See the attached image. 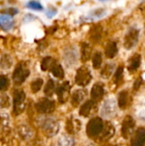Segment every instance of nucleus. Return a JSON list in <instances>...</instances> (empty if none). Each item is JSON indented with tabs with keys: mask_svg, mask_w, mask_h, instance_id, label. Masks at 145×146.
<instances>
[{
	"mask_svg": "<svg viewBox=\"0 0 145 146\" xmlns=\"http://www.w3.org/2000/svg\"><path fill=\"white\" fill-rule=\"evenodd\" d=\"M29 74H30V70L26 63L24 62H21L16 65L13 72V75H12L13 81L15 85L20 86L22 83H24V81L29 76Z\"/></svg>",
	"mask_w": 145,
	"mask_h": 146,
	"instance_id": "f257e3e1",
	"label": "nucleus"
},
{
	"mask_svg": "<svg viewBox=\"0 0 145 146\" xmlns=\"http://www.w3.org/2000/svg\"><path fill=\"white\" fill-rule=\"evenodd\" d=\"M13 112L15 115L21 114L26 107V95L22 90H15L13 93Z\"/></svg>",
	"mask_w": 145,
	"mask_h": 146,
	"instance_id": "f03ea898",
	"label": "nucleus"
},
{
	"mask_svg": "<svg viewBox=\"0 0 145 146\" xmlns=\"http://www.w3.org/2000/svg\"><path fill=\"white\" fill-rule=\"evenodd\" d=\"M103 121L101 118L99 117H95L93 119H91L86 127V133L88 134V136L90 137H97L98 136L103 128Z\"/></svg>",
	"mask_w": 145,
	"mask_h": 146,
	"instance_id": "7ed1b4c3",
	"label": "nucleus"
},
{
	"mask_svg": "<svg viewBox=\"0 0 145 146\" xmlns=\"http://www.w3.org/2000/svg\"><path fill=\"white\" fill-rule=\"evenodd\" d=\"M92 76L91 71L86 67H80L75 75V82L79 86H86L91 80Z\"/></svg>",
	"mask_w": 145,
	"mask_h": 146,
	"instance_id": "20e7f679",
	"label": "nucleus"
},
{
	"mask_svg": "<svg viewBox=\"0 0 145 146\" xmlns=\"http://www.w3.org/2000/svg\"><path fill=\"white\" fill-rule=\"evenodd\" d=\"M138 38H139V31L137 28L132 27L131 29H129L124 39L125 48L126 50H132V48H134L138 42Z\"/></svg>",
	"mask_w": 145,
	"mask_h": 146,
	"instance_id": "39448f33",
	"label": "nucleus"
},
{
	"mask_svg": "<svg viewBox=\"0 0 145 146\" xmlns=\"http://www.w3.org/2000/svg\"><path fill=\"white\" fill-rule=\"evenodd\" d=\"M59 128L60 127H59V123L57 122V121L51 119V118L46 119L42 125V129L44 134L49 138L55 136L58 133Z\"/></svg>",
	"mask_w": 145,
	"mask_h": 146,
	"instance_id": "423d86ee",
	"label": "nucleus"
},
{
	"mask_svg": "<svg viewBox=\"0 0 145 146\" xmlns=\"http://www.w3.org/2000/svg\"><path fill=\"white\" fill-rule=\"evenodd\" d=\"M37 111L40 114H51L55 110V103L48 98H41L35 105Z\"/></svg>",
	"mask_w": 145,
	"mask_h": 146,
	"instance_id": "0eeeda50",
	"label": "nucleus"
},
{
	"mask_svg": "<svg viewBox=\"0 0 145 146\" xmlns=\"http://www.w3.org/2000/svg\"><path fill=\"white\" fill-rule=\"evenodd\" d=\"M63 59L64 62L68 67L73 66L77 62L78 60V51L73 47L67 48L63 52Z\"/></svg>",
	"mask_w": 145,
	"mask_h": 146,
	"instance_id": "6e6552de",
	"label": "nucleus"
},
{
	"mask_svg": "<svg viewBox=\"0 0 145 146\" xmlns=\"http://www.w3.org/2000/svg\"><path fill=\"white\" fill-rule=\"evenodd\" d=\"M134 127H135V121L133 118L130 115L126 116L122 123V128H121L122 136L125 139H128L133 133Z\"/></svg>",
	"mask_w": 145,
	"mask_h": 146,
	"instance_id": "1a4fd4ad",
	"label": "nucleus"
},
{
	"mask_svg": "<svg viewBox=\"0 0 145 146\" xmlns=\"http://www.w3.org/2000/svg\"><path fill=\"white\" fill-rule=\"evenodd\" d=\"M69 91H70V84L68 81H65L62 86H60L56 90V92L57 94V98L60 103H65L68 100Z\"/></svg>",
	"mask_w": 145,
	"mask_h": 146,
	"instance_id": "9d476101",
	"label": "nucleus"
},
{
	"mask_svg": "<svg viewBox=\"0 0 145 146\" xmlns=\"http://www.w3.org/2000/svg\"><path fill=\"white\" fill-rule=\"evenodd\" d=\"M145 145V128H138L132 139V146H144Z\"/></svg>",
	"mask_w": 145,
	"mask_h": 146,
	"instance_id": "9b49d317",
	"label": "nucleus"
},
{
	"mask_svg": "<svg viewBox=\"0 0 145 146\" xmlns=\"http://www.w3.org/2000/svg\"><path fill=\"white\" fill-rule=\"evenodd\" d=\"M103 35V27L100 24H97L91 27L90 32H89V36L90 39L93 43H98Z\"/></svg>",
	"mask_w": 145,
	"mask_h": 146,
	"instance_id": "f8f14e48",
	"label": "nucleus"
},
{
	"mask_svg": "<svg viewBox=\"0 0 145 146\" xmlns=\"http://www.w3.org/2000/svg\"><path fill=\"white\" fill-rule=\"evenodd\" d=\"M116 112V108H115V104L113 100H108L105 102V104L103 106L102 109V115L106 117H112Z\"/></svg>",
	"mask_w": 145,
	"mask_h": 146,
	"instance_id": "ddd939ff",
	"label": "nucleus"
},
{
	"mask_svg": "<svg viewBox=\"0 0 145 146\" xmlns=\"http://www.w3.org/2000/svg\"><path fill=\"white\" fill-rule=\"evenodd\" d=\"M14 25L12 16L6 14H0V28L3 31H9Z\"/></svg>",
	"mask_w": 145,
	"mask_h": 146,
	"instance_id": "4468645a",
	"label": "nucleus"
},
{
	"mask_svg": "<svg viewBox=\"0 0 145 146\" xmlns=\"http://www.w3.org/2000/svg\"><path fill=\"white\" fill-rule=\"evenodd\" d=\"M96 106V103L93 100H88L86 101L85 104H83V105L80 107L79 110V115L84 116V117H88L90 116V115L92 114L94 109Z\"/></svg>",
	"mask_w": 145,
	"mask_h": 146,
	"instance_id": "2eb2a0df",
	"label": "nucleus"
},
{
	"mask_svg": "<svg viewBox=\"0 0 145 146\" xmlns=\"http://www.w3.org/2000/svg\"><path fill=\"white\" fill-rule=\"evenodd\" d=\"M104 95V88L101 84H95L91 91V96L93 101H100Z\"/></svg>",
	"mask_w": 145,
	"mask_h": 146,
	"instance_id": "dca6fc26",
	"label": "nucleus"
},
{
	"mask_svg": "<svg viewBox=\"0 0 145 146\" xmlns=\"http://www.w3.org/2000/svg\"><path fill=\"white\" fill-rule=\"evenodd\" d=\"M80 126V122L78 119H68L66 123V130L70 134H75L79 131Z\"/></svg>",
	"mask_w": 145,
	"mask_h": 146,
	"instance_id": "f3484780",
	"label": "nucleus"
},
{
	"mask_svg": "<svg viewBox=\"0 0 145 146\" xmlns=\"http://www.w3.org/2000/svg\"><path fill=\"white\" fill-rule=\"evenodd\" d=\"M86 97V92L84 90H77L75 91L72 97H71V104L73 106L76 107L78 106L79 104H81V102Z\"/></svg>",
	"mask_w": 145,
	"mask_h": 146,
	"instance_id": "a211bd4d",
	"label": "nucleus"
},
{
	"mask_svg": "<svg viewBox=\"0 0 145 146\" xmlns=\"http://www.w3.org/2000/svg\"><path fill=\"white\" fill-rule=\"evenodd\" d=\"M115 134V128L110 123H106V126H103V128L101 132L100 139L101 140H108Z\"/></svg>",
	"mask_w": 145,
	"mask_h": 146,
	"instance_id": "6ab92c4d",
	"label": "nucleus"
},
{
	"mask_svg": "<svg viewBox=\"0 0 145 146\" xmlns=\"http://www.w3.org/2000/svg\"><path fill=\"white\" fill-rule=\"evenodd\" d=\"M141 64V56L138 53L133 55L130 60H129V65H128V69L130 72H135L138 70Z\"/></svg>",
	"mask_w": 145,
	"mask_h": 146,
	"instance_id": "aec40b11",
	"label": "nucleus"
},
{
	"mask_svg": "<svg viewBox=\"0 0 145 146\" xmlns=\"http://www.w3.org/2000/svg\"><path fill=\"white\" fill-rule=\"evenodd\" d=\"M91 52H92L91 46L88 43H83L81 44V50H80L82 62H87L91 56Z\"/></svg>",
	"mask_w": 145,
	"mask_h": 146,
	"instance_id": "412c9836",
	"label": "nucleus"
},
{
	"mask_svg": "<svg viewBox=\"0 0 145 146\" xmlns=\"http://www.w3.org/2000/svg\"><path fill=\"white\" fill-rule=\"evenodd\" d=\"M118 53V47H117V44L114 41L109 42L106 47H105V56L108 58H114Z\"/></svg>",
	"mask_w": 145,
	"mask_h": 146,
	"instance_id": "4be33fe9",
	"label": "nucleus"
},
{
	"mask_svg": "<svg viewBox=\"0 0 145 146\" xmlns=\"http://www.w3.org/2000/svg\"><path fill=\"white\" fill-rule=\"evenodd\" d=\"M104 15H105V10L102 9H95V10L91 11V13L88 14V15L83 17V20L85 21H91L93 20L102 18Z\"/></svg>",
	"mask_w": 145,
	"mask_h": 146,
	"instance_id": "5701e85b",
	"label": "nucleus"
},
{
	"mask_svg": "<svg viewBox=\"0 0 145 146\" xmlns=\"http://www.w3.org/2000/svg\"><path fill=\"white\" fill-rule=\"evenodd\" d=\"M50 72L52 73V74L57 78V79H62L64 77V70L62 67L61 64L57 63L56 62H54L50 67Z\"/></svg>",
	"mask_w": 145,
	"mask_h": 146,
	"instance_id": "b1692460",
	"label": "nucleus"
},
{
	"mask_svg": "<svg viewBox=\"0 0 145 146\" xmlns=\"http://www.w3.org/2000/svg\"><path fill=\"white\" fill-rule=\"evenodd\" d=\"M19 133H20L21 137H22L24 139H29L33 135L32 130L30 127H28L27 126H21L19 127Z\"/></svg>",
	"mask_w": 145,
	"mask_h": 146,
	"instance_id": "393cba45",
	"label": "nucleus"
},
{
	"mask_svg": "<svg viewBox=\"0 0 145 146\" xmlns=\"http://www.w3.org/2000/svg\"><path fill=\"white\" fill-rule=\"evenodd\" d=\"M114 68H115V64L113 63L106 64L101 71V76L104 79H109L113 74Z\"/></svg>",
	"mask_w": 145,
	"mask_h": 146,
	"instance_id": "a878e982",
	"label": "nucleus"
},
{
	"mask_svg": "<svg viewBox=\"0 0 145 146\" xmlns=\"http://www.w3.org/2000/svg\"><path fill=\"white\" fill-rule=\"evenodd\" d=\"M128 93L126 91H122L119 93L118 96V105L121 109H125L127 104Z\"/></svg>",
	"mask_w": 145,
	"mask_h": 146,
	"instance_id": "bb28decb",
	"label": "nucleus"
},
{
	"mask_svg": "<svg viewBox=\"0 0 145 146\" xmlns=\"http://www.w3.org/2000/svg\"><path fill=\"white\" fill-rule=\"evenodd\" d=\"M12 65V59L9 55L4 54L0 59V68L2 69H9Z\"/></svg>",
	"mask_w": 145,
	"mask_h": 146,
	"instance_id": "cd10ccee",
	"label": "nucleus"
},
{
	"mask_svg": "<svg viewBox=\"0 0 145 146\" xmlns=\"http://www.w3.org/2000/svg\"><path fill=\"white\" fill-rule=\"evenodd\" d=\"M55 89H56V86H55V82L53 81V80H49L44 86V94L46 96H52L53 93L55 92Z\"/></svg>",
	"mask_w": 145,
	"mask_h": 146,
	"instance_id": "c85d7f7f",
	"label": "nucleus"
},
{
	"mask_svg": "<svg viewBox=\"0 0 145 146\" xmlns=\"http://www.w3.org/2000/svg\"><path fill=\"white\" fill-rule=\"evenodd\" d=\"M26 7L32 9V10H37V11H40L43 10V5L40 3L39 1L38 0H29L26 3Z\"/></svg>",
	"mask_w": 145,
	"mask_h": 146,
	"instance_id": "c756f323",
	"label": "nucleus"
},
{
	"mask_svg": "<svg viewBox=\"0 0 145 146\" xmlns=\"http://www.w3.org/2000/svg\"><path fill=\"white\" fill-rule=\"evenodd\" d=\"M102 62H103V57H102V54L101 52H96L92 57V66L95 69H98L101 68L102 65Z\"/></svg>",
	"mask_w": 145,
	"mask_h": 146,
	"instance_id": "7c9ffc66",
	"label": "nucleus"
},
{
	"mask_svg": "<svg viewBox=\"0 0 145 146\" xmlns=\"http://www.w3.org/2000/svg\"><path fill=\"white\" fill-rule=\"evenodd\" d=\"M59 146H73L74 145V140L69 136H62L59 139L58 141Z\"/></svg>",
	"mask_w": 145,
	"mask_h": 146,
	"instance_id": "2f4dec72",
	"label": "nucleus"
},
{
	"mask_svg": "<svg viewBox=\"0 0 145 146\" xmlns=\"http://www.w3.org/2000/svg\"><path fill=\"white\" fill-rule=\"evenodd\" d=\"M43 84H44V81L40 78H38L35 80H33L32 82V84H31V90H32V92L33 93H37L38 92H39L41 87H42V86H43Z\"/></svg>",
	"mask_w": 145,
	"mask_h": 146,
	"instance_id": "473e14b6",
	"label": "nucleus"
},
{
	"mask_svg": "<svg viewBox=\"0 0 145 146\" xmlns=\"http://www.w3.org/2000/svg\"><path fill=\"white\" fill-rule=\"evenodd\" d=\"M53 62H54V61L52 60V58L50 56L44 57L41 62V70H43V71L48 70L49 68H50Z\"/></svg>",
	"mask_w": 145,
	"mask_h": 146,
	"instance_id": "72a5a7b5",
	"label": "nucleus"
},
{
	"mask_svg": "<svg viewBox=\"0 0 145 146\" xmlns=\"http://www.w3.org/2000/svg\"><path fill=\"white\" fill-rule=\"evenodd\" d=\"M9 79L5 75L1 74L0 75V92L6 90L9 87Z\"/></svg>",
	"mask_w": 145,
	"mask_h": 146,
	"instance_id": "f704fd0d",
	"label": "nucleus"
},
{
	"mask_svg": "<svg viewBox=\"0 0 145 146\" xmlns=\"http://www.w3.org/2000/svg\"><path fill=\"white\" fill-rule=\"evenodd\" d=\"M123 72H124V68L122 66H120L116 71H115V82L116 84L120 83L123 78Z\"/></svg>",
	"mask_w": 145,
	"mask_h": 146,
	"instance_id": "c9c22d12",
	"label": "nucleus"
},
{
	"mask_svg": "<svg viewBox=\"0 0 145 146\" xmlns=\"http://www.w3.org/2000/svg\"><path fill=\"white\" fill-rule=\"evenodd\" d=\"M9 106V98L6 94H3L0 96V107L1 108H8Z\"/></svg>",
	"mask_w": 145,
	"mask_h": 146,
	"instance_id": "e433bc0d",
	"label": "nucleus"
},
{
	"mask_svg": "<svg viewBox=\"0 0 145 146\" xmlns=\"http://www.w3.org/2000/svg\"><path fill=\"white\" fill-rule=\"evenodd\" d=\"M3 14H6V15H9L10 16H13L16 14H18V9H15V8H9L7 9H4L3 11Z\"/></svg>",
	"mask_w": 145,
	"mask_h": 146,
	"instance_id": "4c0bfd02",
	"label": "nucleus"
},
{
	"mask_svg": "<svg viewBox=\"0 0 145 146\" xmlns=\"http://www.w3.org/2000/svg\"><path fill=\"white\" fill-rule=\"evenodd\" d=\"M57 13V9H55V8H50L47 12H46V16L48 18H52L53 16H55Z\"/></svg>",
	"mask_w": 145,
	"mask_h": 146,
	"instance_id": "58836bf2",
	"label": "nucleus"
},
{
	"mask_svg": "<svg viewBox=\"0 0 145 146\" xmlns=\"http://www.w3.org/2000/svg\"><path fill=\"white\" fill-rule=\"evenodd\" d=\"M141 84H142V80H141V79H138V80H137L135 81L134 85H133V88H134L135 90H138V89L140 87Z\"/></svg>",
	"mask_w": 145,
	"mask_h": 146,
	"instance_id": "ea45409f",
	"label": "nucleus"
},
{
	"mask_svg": "<svg viewBox=\"0 0 145 146\" xmlns=\"http://www.w3.org/2000/svg\"><path fill=\"white\" fill-rule=\"evenodd\" d=\"M5 120H6V119H3V116L0 115V129H1L2 127L4 126V121H5Z\"/></svg>",
	"mask_w": 145,
	"mask_h": 146,
	"instance_id": "a19ab883",
	"label": "nucleus"
},
{
	"mask_svg": "<svg viewBox=\"0 0 145 146\" xmlns=\"http://www.w3.org/2000/svg\"><path fill=\"white\" fill-rule=\"evenodd\" d=\"M100 1H106V0H100Z\"/></svg>",
	"mask_w": 145,
	"mask_h": 146,
	"instance_id": "79ce46f5",
	"label": "nucleus"
}]
</instances>
